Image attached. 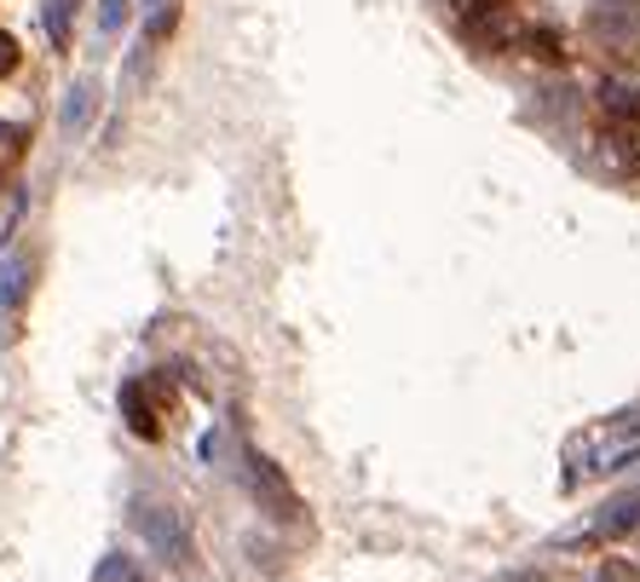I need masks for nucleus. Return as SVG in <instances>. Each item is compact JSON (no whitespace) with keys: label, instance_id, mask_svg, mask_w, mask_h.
Instances as JSON below:
<instances>
[{"label":"nucleus","instance_id":"7","mask_svg":"<svg viewBox=\"0 0 640 582\" xmlns=\"http://www.w3.org/2000/svg\"><path fill=\"white\" fill-rule=\"evenodd\" d=\"M70 12H75V0H47V29L58 47H70Z\"/></svg>","mask_w":640,"mask_h":582},{"label":"nucleus","instance_id":"15","mask_svg":"<svg viewBox=\"0 0 640 582\" xmlns=\"http://www.w3.org/2000/svg\"><path fill=\"white\" fill-rule=\"evenodd\" d=\"M508 582H536V577H508Z\"/></svg>","mask_w":640,"mask_h":582},{"label":"nucleus","instance_id":"8","mask_svg":"<svg viewBox=\"0 0 640 582\" xmlns=\"http://www.w3.org/2000/svg\"><path fill=\"white\" fill-rule=\"evenodd\" d=\"M98 582H145V571H138L128 554H110L105 566H98Z\"/></svg>","mask_w":640,"mask_h":582},{"label":"nucleus","instance_id":"13","mask_svg":"<svg viewBox=\"0 0 640 582\" xmlns=\"http://www.w3.org/2000/svg\"><path fill=\"white\" fill-rule=\"evenodd\" d=\"M87 105H93V98H87V87H82V93L64 105V128H82V122H87Z\"/></svg>","mask_w":640,"mask_h":582},{"label":"nucleus","instance_id":"14","mask_svg":"<svg viewBox=\"0 0 640 582\" xmlns=\"http://www.w3.org/2000/svg\"><path fill=\"white\" fill-rule=\"evenodd\" d=\"M145 7H156V12H162V7H168V0H145Z\"/></svg>","mask_w":640,"mask_h":582},{"label":"nucleus","instance_id":"5","mask_svg":"<svg viewBox=\"0 0 640 582\" xmlns=\"http://www.w3.org/2000/svg\"><path fill=\"white\" fill-rule=\"evenodd\" d=\"M600 110H606L612 122H635V116H640V87H624V82H612L606 93H600Z\"/></svg>","mask_w":640,"mask_h":582},{"label":"nucleus","instance_id":"4","mask_svg":"<svg viewBox=\"0 0 640 582\" xmlns=\"http://www.w3.org/2000/svg\"><path fill=\"white\" fill-rule=\"evenodd\" d=\"M156 392H162V380H128V387H122V415H128V427L138 438H162V427H168L162 415L173 410V398L156 404Z\"/></svg>","mask_w":640,"mask_h":582},{"label":"nucleus","instance_id":"11","mask_svg":"<svg viewBox=\"0 0 640 582\" xmlns=\"http://www.w3.org/2000/svg\"><path fill=\"white\" fill-rule=\"evenodd\" d=\"M594 582H640V566H629V559H606V566L594 571Z\"/></svg>","mask_w":640,"mask_h":582},{"label":"nucleus","instance_id":"9","mask_svg":"<svg viewBox=\"0 0 640 582\" xmlns=\"http://www.w3.org/2000/svg\"><path fill=\"white\" fill-rule=\"evenodd\" d=\"M128 17H133V0H105V7H98V29L116 35V29L128 24Z\"/></svg>","mask_w":640,"mask_h":582},{"label":"nucleus","instance_id":"2","mask_svg":"<svg viewBox=\"0 0 640 582\" xmlns=\"http://www.w3.org/2000/svg\"><path fill=\"white\" fill-rule=\"evenodd\" d=\"M589 35L617 58H640V0H594Z\"/></svg>","mask_w":640,"mask_h":582},{"label":"nucleus","instance_id":"1","mask_svg":"<svg viewBox=\"0 0 640 582\" xmlns=\"http://www.w3.org/2000/svg\"><path fill=\"white\" fill-rule=\"evenodd\" d=\"M133 531L150 542L162 559H173L179 571H191L196 566V548H191V531H185V519H179V508H168V501H150V496H138L133 501Z\"/></svg>","mask_w":640,"mask_h":582},{"label":"nucleus","instance_id":"6","mask_svg":"<svg viewBox=\"0 0 640 582\" xmlns=\"http://www.w3.org/2000/svg\"><path fill=\"white\" fill-rule=\"evenodd\" d=\"M29 150V128H0V173H12Z\"/></svg>","mask_w":640,"mask_h":582},{"label":"nucleus","instance_id":"3","mask_svg":"<svg viewBox=\"0 0 640 582\" xmlns=\"http://www.w3.org/2000/svg\"><path fill=\"white\" fill-rule=\"evenodd\" d=\"M249 490H254V501L277 519V525H294V519H300V496L289 485V473L277 468L271 456H259V450L249 456Z\"/></svg>","mask_w":640,"mask_h":582},{"label":"nucleus","instance_id":"12","mask_svg":"<svg viewBox=\"0 0 640 582\" xmlns=\"http://www.w3.org/2000/svg\"><path fill=\"white\" fill-rule=\"evenodd\" d=\"M17 64H24V52H17V41H12L7 29H0V82H7V75H12Z\"/></svg>","mask_w":640,"mask_h":582},{"label":"nucleus","instance_id":"10","mask_svg":"<svg viewBox=\"0 0 640 582\" xmlns=\"http://www.w3.org/2000/svg\"><path fill=\"white\" fill-rule=\"evenodd\" d=\"M526 47H531L536 58H548V64H559V58H566V52H559V35H554V29H531Z\"/></svg>","mask_w":640,"mask_h":582}]
</instances>
